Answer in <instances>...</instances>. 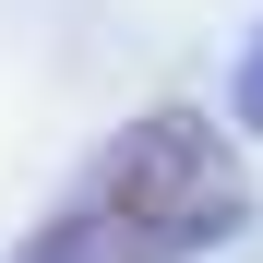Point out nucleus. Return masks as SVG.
Segmentation results:
<instances>
[{
  "mask_svg": "<svg viewBox=\"0 0 263 263\" xmlns=\"http://www.w3.org/2000/svg\"><path fill=\"white\" fill-rule=\"evenodd\" d=\"M239 120H263V48H251V72H239Z\"/></svg>",
  "mask_w": 263,
  "mask_h": 263,
  "instance_id": "f03ea898",
  "label": "nucleus"
},
{
  "mask_svg": "<svg viewBox=\"0 0 263 263\" xmlns=\"http://www.w3.org/2000/svg\"><path fill=\"white\" fill-rule=\"evenodd\" d=\"M239 215H251L239 156L215 144L192 108H156V120H132L96 156V180L24 239V263H192V251L228 239Z\"/></svg>",
  "mask_w": 263,
  "mask_h": 263,
  "instance_id": "f257e3e1",
  "label": "nucleus"
}]
</instances>
